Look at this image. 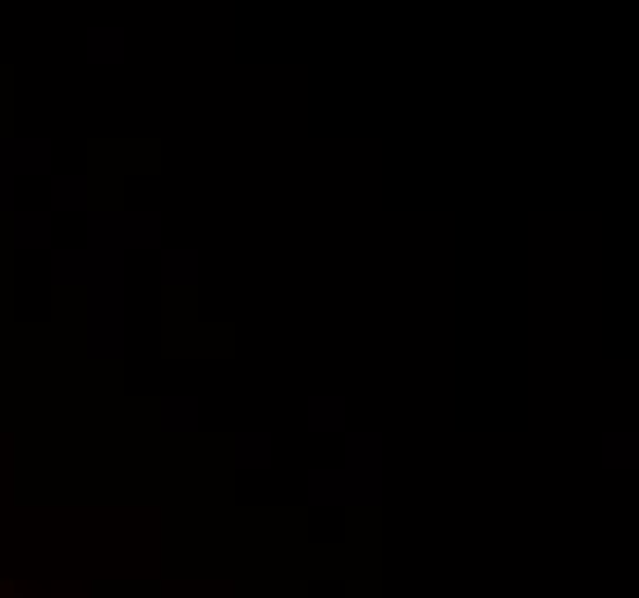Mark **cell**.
Here are the masks:
<instances>
[{
    "instance_id": "1",
    "label": "cell",
    "mask_w": 639,
    "mask_h": 598,
    "mask_svg": "<svg viewBox=\"0 0 639 598\" xmlns=\"http://www.w3.org/2000/svg\"><path fill=\"white\" fill-rule=\"evenodd\" d=\"M125 46H129V32L125 28H87V60L92 65H116L125 60Z\"/></svg>"
}]
</instances>
